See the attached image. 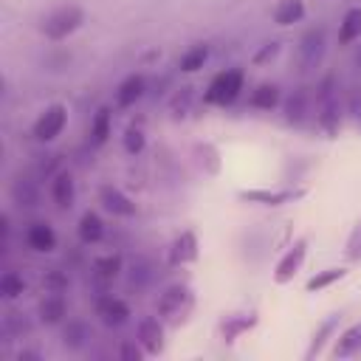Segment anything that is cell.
<instances>
[{
  "instance_id": "1",
  "label": "cell",
  "mask_w": 361,
  "mask_h": 361,
  "mask_svg": "<svg viewBox=\"0 0 361 361\" xmlns=\"http://www.w3.org/2000/svg\"><path fill=\"white\" fill-rule=\"evenodd\" d=\"M316 124H319V130H324L327 138H333L338 133L341 107H338V93H336V76L333 73H327L316 87Z\"/></svg>"
},
{
  "instance_id": "2",
  "label": "cell",
  "mask_w": 361,
  "mask_h": 361,
  "mask_svg": "<svg viewBox=\"0 0 361 361\" xmlns=\"http://www.w3.org/2000/svg\"><path fill=\"white\" fill-rule=\"evenodd\" d=\"M85 25V8L76 6V3H65V6H56L54 11H48L42 17V34L51 39V42H59V39H68L73 31H79Z\"/></svg>"
},
{
  "instance_id": "3",
  "label": "cell",
  "mask_w": 361,
  "mask_h": 361,
  "mask_svg": "<svg viewBox=\"0 0 361 361\" xmlns=\"http://www.w3.org/2000/svg\"><path fill=\"white\" fill-rule=\"evenodd\" d=\"M243 85H245L243 68L220 71V73L209 82V87H206V93H203V102H206V104H217V107H228V104H234L237 96L243 93Z\"/></svg>"
},
{
  "instance_id": "4",
  "label": "cell",
  "mask_w": 361,
  "mask_h": 361,
  "mask_svg": "<svg viewBox=\"0 0 361 361\" xmlns=\"http://www.w3.org/2000/svg\"><path fill=\"white\" fill-rule=\"evenodd\" d=\"M192 307H195V293H192L189 285L175 282V285H169V288L158 296V316L166 319V322H172V324L183 322V319L192 313Z\"/></svg>"
},
{
  "instance_id": "5",
  "label": "cell",
  "mask_w": 361,
  "mask_h": 361,
  "mask_svg": "<svg viewBox=\"0 0 361 361\" xmlns=\"http://www.w3.org/2000/svg\"><path fill=\"white\" fill-rule=\"evenodd\" d=\"M65 124H68V107H65L62 102H54V104H48V107L37 116V121H34V127H31V135H34L39 144H51L56 135H62Z\"/></svg>"
},
{
  "instance_id": "6",
  "label": "cell",
  "mask_w": 361,
  "mask_h": 361,
  "mask_svg": "<svg viewBox=\"0 0 361 361\" xmlns=\"http://www.w3.org/2000/svg\"><path fill=\"white\" fill-rule=\"evenodd\" d=\"M307 195L305 186H282V189H240L237 197L245 203H257V206H285V203H296Z\"/></svg>"
},
{
  "instance_id": "7",
  "label": "cell",
  "mask_w": 361,
  "mask_h": 361,
  "mask_svg": "<svg viewBox=\"0 0 361 361\" xmlns=\"http://www.w3.org/2000/svg\"><path fill=\"white\" fill-rule=\"evenodd\" d=\"M305 257H307V237H296L293 245L279 257V262L274 268V282L276 285H288L296 276V271L302 268Z\"/></svg>"
},
{
  "instance_id": "8",
  "label": "cell",
  "mask_w": 361,
  "mask_h": 361,
  "mask_svg": "<svg viewBox=\"0 0 361 361\" xmlns=\"http://www.w3.org/2000/svg\"><path fill=\"white\" fill-rule=\"evenodd\" d=\"M96 316H99L102 324H107V327H121V324L130 322L133 310H130V305H127L121 296L102 293V296L96 299Z\"/></svg>"
},
{
  "instance_id": "9",
  "label": "cell",
  "mask_w": 361,
  "mask_h": 361,
  "mask_svg": "<svg viewBox=\"0 0 361 361\" xmlns=\"http://www.w3.org/2000/svg\"><path fill=\"white\" fill-rule=\"evenodd\" d=\"M324 28L322 25H313V28H307L305 34H302V39H299V59H302V68L305 71H310V68H316L319 62H322V56H324Z\"/></svg>"
},
{
  "instance_id": "10",
  "label": "cell",
  "mask_w": 361,
  "mask_h": 361,
  "mask_svg": "<svg viewBox=\"0 0 361 361\" xmlns=\"http://www.w3.org/2000/svg\"><path fill=\"white\" fill-rule=\"evenodd\" d=\"M99 203L110 212V214H116V217H135L138 214V206L133 203V197L130 195H124L118 186H113V183H102L99 186Z\"/></svg>"
},
{
  "instance_id": "11",
  "label": "cell",
  "mask_w": 361,
  "mask_h": 361,
  "mask_svg": "<svg viewBox=\"0 0 361 361\" xmlns=\"http://www.w3.org/2000/svg\"><path fill=\"white\" fill-rule=\"evenodd\" d=\"M257 322H259V316H257L254 310L228 313V316H223V319H220V324H217V333H220V338H223L226 344H234V341H237L243 333L254 330V327H257Z\"/></svg>"
},
{
  "instance_id": "12",
  "label": "cell",
  "mask_w": 361,
  "mask_h": 361,
  "mask_svg": "<svg viewBox=\"0 0 361 361\" xmlns=\"http://www.w3.org/2000/svg\"><path fill=\"white\" fill-rule=\"evenodd\" d=\"M200 257V245H197V234L195 231H180L175 240H172V245H169V265H189V262H195Z\"/></svg>"
},
{
  "instance_id": "13",
  "label": "cell",
  "mask_w": 361,
  "mask_h": 361,
  "mask_svg": "<svg viewBox=\"0 0 361 361\" xmlns=\"http://www.w3.org/2000/svg\"><path fill=\"white\" fill-rule=\"evenodd\" d=\"M37 316L45 327H56L65 322L68 316V302H65V293H54V290H45V296L39 299L37 305Z\"/></svg>"
},
{
  "instance_id": "14",
  "label": "cell",
  "mask_w": 361,
  "mask_h": 361,
  "mask_svg": "<svg viewBox=\"0 0 361 361\" xmlns=\"http://www.w3.org/2000/svg\"><path fill=\"white\" fill-rule=\"evenodd\" d=\"M135 338L147 350V355H158L164 350V324H161V319L144 316L135 327Z\"/></svg>"
},
{
  "instance_id": "15",
  "label": "cell",
  "mask_w": 361,
  "mask_h": 361,
  "mask_svg": "<svg viewBox=\"0 0 361 361\" xmlns=\"http://www.w3.org/2000/svg\"><path fill=\"white\" fill-rule=\"evenodd\" d=\"M25 245L37 254H51L56 248V231L51 223L45 220H34L28 228H25Z\"/></svg>"
},
{
  "instance_id": "16",
  "label": "cell",
  "mask_w": 361,
  "mask_h": 361,
  "mask_svg": "<svg viewBox=\"0 0 361 361\" xmlns=\"http://www.w3.org/2000/svg\"><path fill=\"white\" fill-rule=\"evenodd\" d=\"M338 322H341V313H330L316 330H313V336H310V344H307V350H305V358L307 361H313L316 355H322V350H324V344L330 341V338H336V330H338Z\"/></svg>"
},
{
  "instance_id": "17",
  "label": "cell",
  "mask_w": 361,
  "mask_h": 361,
  "mask_svg": "<svg viewBox=\"0 0 361 361\" xmlns=\"http://www.w3.org/2000/svg\"><path fill=\"white\" fill-rule=\"evenodd\" d=\"M51 200L59 206V209H71L73 200H76V180L68 169H59L54 178H51Z\"/></svg>"
},
{
  "instance_id": "18",
  "label": "cell",
  "mask_w": 361,
  "mask_h": 361,
  "mask_svg": "<svg viewBox=\"0 0 361 361\" xmlns=\"http://www.w3.org/2000/svg\"><path fill=\"white\" fill-rule=\"evenodd\" d=\"M144 90H147V76L144 73H130L116 87V104L118 107H133L144 96Z\"/></svg>"
},
{
  "instance_id": "19",
  "label": "cell",
  "mask_w": 361,
  "mask_h": 361,
  "mask_svg": "<svg viewBox=\"0 0 361 361\" xmlns=\"http://www.w3.org/2000/svg\"><path fill=\"white\" fill-rule=\"evenodd\" d=\"M307 116H310V93H307V87H296L285 99V121L288 124H305Z\"/></svg>"
},
{
  "instance_id": "20",
  "label": "cell",
  "mask_w": 361,
  "mask_h": 361,
  "mask_svg": "<svg viewBox=\"0 0 361 361\" xmlns=\"http://www.w3.org/2000/svg\"><path fill=\"white\" fill-rule=\"evenodd\" d=\"M8 195H11V200L17 203V206H23V209H34L37 203H39V186H37V180L34 178H14L11 180V186H8Z\"/></svg>"
},
{
  "instance_id": "21",
  "label": "cell",
  "mask_w": 361,
  "mask_h": 361,
  "mask_svg": "<svg viewBox=\"0 0 361 361\" xmlns=\"http://www.w3.org/2000/svg\"><path fill=\"white\" fill-rule=\"evenodd\" d=\"M121 271H124L121 254H104V257H96V259H93V279H96L99 285L116 282Z\"/></svg>"
},
{
  "instance_id": "22",
  "label": "cell",
  "mask_w": 361,
  "mask_h": 361,
  "mask_svg": "<svg viewBox=\"0 0 361 361\" xmlns=\"http://www.w3.org/2000/svg\"><path fill=\"white\" fill-rule=\"evenodd\" d=\"M355 353H361V322H358V324H350L347 330H341V333L336 336L333 350H330L333 358H350V355H355Z\"/></svg>"
},
{
  "instance_id": "23",
  "label": "cell",
  "mask_w": 361,
  "mask_h": 361,
  "mask_svg": "<svg viewBox=\"0 0 361 361\" xmlns=\"http://www.w3.org/2000/svg\"><path fill=\"white\" fill-rule=\"evenodd\" d=\"M76 234H79V240H82L85 245H96V243H102V237H104V220H102L96 212H85V214L79 217V223H76Z\"/></svg>"
},
{
  "instance_id": "24",
  "label": "cell",
  "mask_w": 361,
  "mask_h": 361,
  "mask_svg": "<svg viewBox=\"0 0 361 361\" xmlns=\"http://www.w3.org/2000/svg\"><path fill=\"white\" fill-rule=\"evenodd\" d=\"M279 102H282V90H279V85H274V82L257 85V87L251 90V96H248V104L257 107V110H274Z\"/></svg>"
},
{
  "instance_id": "25",
  "label": "cell",
  "mask_w": 361,
  "mask_h": 361,
  "mask_svg": "<svg viewBox=\"0 0 361 361\" xmlns=\"http://www.w3.org/2000/svg\"><path fill=\"white\" fill-rule=\"evenodd\" d=\"M110 133H113V113H110V107H99L90 118V144L93 147L107 144Z\"/></svg>"
},
{
  "instance_id": "26",
  "label": "cell",
  "mask_w": 361,
  "mask_h": 361,
  "mask_svg": "<svg viewBox=\"0 0 361 361\" xmlns=\"http://www.w3.org/2000/svg\"><path fill=\"white\" fill-rule=\"evenodd\" d=\"M355 39H361V6L347 8L338 23V45H350Z\"/></svg>"
},
{
  "instance_id": "27",
  "label": "cell",
  "mask_w": 361,
  "mask_h": 361,
  "mask_svg": "<svg viewBox=\"0 0 361 361\" xmlns=\"http://www.w3.org/2000/svg\"><path fill=\"white\" fill-rule=\"evenodd\" d=\"M206 62H209V45H206V42H197V45H189V48L180 54L178 71H180V73H197Z\"/></svg>"
},
{
  "instance_id": "28",
  "label": "cell",
  "mask_w": 361,
  "mask_h": 361,
  "mask_svg": "<svg viewBox=\"0 0 361 361\" xmlns=\"http://www.w3.org/2000/svg\"><path fill=\"white\" fill-rule=\"evenodd\" d=\"M305 0H279L276 8H274V23L276 25H293V23H302L305 20Z\"/></svg>"
},
{
  "instance_id": "29",
  "label": "cell",
  "mask_w": 361,
  "mask_h": 361,
  "mask_svg": "<svg viewBox=\"0 0 361 361\" xmlns=\"http://www.w3.org/2000/svg\"><path fill=\"white\" fill-rule=\"evenodd\" d=\"M87 341H90V327H87V322L71 319V322L65 324V330H62V344H65V350H82Z\"/></svg>"
},
{
  "instance_id": "30",
  "label": "cell",
  "mask_w": 361,
  "mask_h": 361,
  "mask_svg": "<svg viewBox=\"0 0 361 361\" xmlns=\"http://www.w3.org/2000/svg\"><path fill=\"white\" fill-rule=\"evenodd\" d=\"M347 276V268H324V271H316L307 282H305V290L307 293H319V290H324V288H330V285H336L338 279H344Z\"/></svg>"
},
{
  "instance_id": "31",
  "label": "cell",
  "mask_w": 361,
  "mask_h": 361,
  "mask_svg": "<svg viewBox=\"0 0 361 361\" xmlns=\"http://www.w3.org/2000/svg\"><path fill=\"white\" fill-rule=\"evenodd\" d=\"M25 279L17 274V271H6L3 276H0V296L3 299H20L23 293H25Z\"/></svg>"
},
{
  "instance_id": "32",
  "label": "cell",
  "mask_w": 361,
  "mask_h": 361,
  "mask_svg": "<svg viewBox=\"0 0 361 361\" xmlns=\"http://www.w3.org/2000/svg\"><path fill=\"white\" fill-rule=\"evenodd\" d=\"M121 147H124L127 155H141L144 147H147V135H144V130H141V127H127L124 135H121Z\"/></svg>"
},
{
  "instance_id": "33",
  "label": "cell",
  "mask_w": 361,
  "mask_h": 361,
  "mask_svg": "<svg viewBox=\"0 0 361 361\" xmlns=\"http://www.w3.org/2000/svg\"><path fill=\"white\" fill-rule=\"evenodd\" d=\"M68 285H71V279H68V274H65L62 268H45V274H42V288H45V290L65 293Z\"/></svg>"
},
{
  "instance_id": "34",
  "label": "cell",
  "mask_w": 361,
  "mask_h": 361,
  "mask_svg": "<svg viewBox=\"0 0 361 361\" xmlns=\"http://www.w3.org/2000/svg\"><path fill=\"white\" fill-rule=\"evenodd\" d=\"M344 257L350 262H361V220L353 226V231L347 234V243H344Z\"/></svg>"
},
{
  "instance_id": "35",
  "label": "cell",
  "mask_w": 361,
  "mask_h": 361,
  "mask_svg": "<svg viewBox=\"0 0 361 361\" xmlns=\"http://www.w3.org/2000/svg\"><path fill=\"white\" fill-rule=\"evenodd\" d=\"M195 87H180L178 93H175V99H172V104H169V110H172V116H186V110H189V104H192V93Z\"/></svg>"
},
{
  "instance_id": "36",
  "label": "cell",
  "mask_w": 361,
  "mask_h": 361,
  "mask_svg": "<svg viewBox=\"0 0 361 361\" xmlns=\"http://www.w3.org/2000/svg\"><path fill=\"white\" fill-rule=\"evenodd\" d=\"M144 353H147V350H144L138 341H121V347H118V358H121V361H141Z\"/></svg>"
},
{
  "instance_id": "37",
  "label": "cell",
  "mask_w": 361,
  "mask_h": 361,
  "mask_svg": "<svg viewBox=\"0 0 361 361\" xmlns=\"http://www.w3.org/2000/svg\"><path fill=\"white\" fill-rule=\"evenodd\" d=\"M149 279H152V271H149V265H147L144 259H141V262H135V265H133V274H130V282H133L135 288H144Z\"/></svg>"
},
{
  "instance_id": "38",
  "label": "cell",
  "mask_w": 361,
  "mask_h": 361,
  "mask_svg": "<svg viewBox=\"0 0 361 361\" xmlns=\"http://www.w3.org/2000/svg\"><path fill=\"white\" fill-rule=\"evenodd\" d=\"M276 54H279V42H268V45H262V48L254 54V62H257V65H265V62H271Z\"/></svg>"
},
{
  "instance_id": "39",
  "label": "cell",
  "mask_w": 361,
  "mask_h": 361,
  "mask_svg": "<svg viewBox=\"0 0 361 361\" xmlns=\"http://www.w3.org/2000/svg\"><path fill=\"white\" fill-rule=\"evenodd\" d=\"M350 113L355 116V118H361V87H353V93H350Z\"/></svg>"
},
{
  "instance_id": "40",
  "label": "cell",
  "mask_w": 361,
  "mask_h": 361,
  "mask_svg": "<svg viewBox=\"0 0 361 361\" xmlns=\"http://www.w3.org/2000/svg\"><path fill=\"white\" fill-rule=\"evenodd\" d=\"M23 358H34V361H37L39 355H37V353H28V350H23V353H20V361H23Z\"/></svg>"
},
{
  "instance_id": "41",
  "label": "cell",
  "mask_w": 361,
  "mask_h": 361,
  "mask_svg": "<svg viewBox=\"0 0 361 361\" xmlns=\"http://www.w3.org/2000/svg\"><path fill=\"white\" fill-rule=\"evenodd\" d=\"M355 65H358V71H361V51L355 54Z\"/></svg>"
}]
</instances>
